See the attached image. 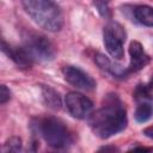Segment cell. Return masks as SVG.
<instances>
[{
  "label": "cell",
  "instance_id": "1",
  "mask_svg": "<svg viewBox=\"0 0 153 153\" xmlns=\"http://www.w3.org/2000/svg\"><path fill=\"white\" fill-rule=\"evenodd\" d=\"M87 118L90 128L100 139H109L118 134L128 124L126 106L115 93L108 94L102 106L91 112Z\"/></svg>",
  "mask_w": 153,
  "mask_h": 153
},
{
  "label": "cell",
  "instance_id": "2",
  "mask_svg": "<svg viewBox=\"0 0 153 153\" xmlns=\"http://www.w3.org/2000/svg\"><path fill=\"white\" fill-rule=\"evenodd\" d=\"M25 12L42 29L56 32L63 26V14L54 0H20Z\"/></svg>",
  "mask_w": 153,
  "mask_h": 153
},
{
  "label": "cell",
  "instance_id": "3",
  "mask_svg": "<svg viewBox=\"0 0 153 153\" xmlns=\"http://www.w3.org/2000/svg\"><path fill=\"white\" fill-rule=\"evenodd\" d=\"M36 131L44 139V141L53 148L63 149L73 143V136L62 121L54 116H47L37 120L32 124Z\"/></svg>",
  "mask_w": 153,
  "mask_h": 153
},
{
  "label": "cell",
  "instance_id": "4",
  "mask_svg": "<svg viewBox=\"0 0 153 153\" xmlns=\"http://www.w3.org/2000/svg\"><path fill=\"white\" fill-rule=\"evenodd\" d=\"M23 47L30 54L33 61L38 62H47L54 59L55 50L50 41L37 32H27L24 36V44Z\"/></svg>",
  "mask_w": 153,
  "mask_h": 153
},
{
  "label": "cell",
  "instance_id": "5",
  "mask_svg": "<svg viewBox=\"0 0 153 153\" xmlns=\"http://www.w3.org/2000/svg\"><path fill=\"white\" fill-rule=\"evenodd\" d=\"M127 33L123 26L116 22L109 23L103 31V42L106 51L115 60H122L124 56L123 43L126 41Z\"/></svg>",
  "mask_w": 153,
  "mask_h": 153
},
{
  "label": "cell",
  "instance_id": "6",
  "mask_svg": "<svg viewBox=\"0 0 153 153\" xmlns=\"http://www.w3.org/2000/svg\"><path fill=\"white\" fill-rule=\"evenodd\" d=\"M65 104L68 112L74 118H78V120L87 118L93 110L92 100L79 92L67 93L65 97Z\"/></svg>",
  "mask_w": 153,
  "mask_h": 153
},
{
  "label": "cell",
  "instance_id": "7",
  "mask_svg": "<svg viewBox=\"0 0 153 153\" xmlns=\"http://www.w3.org/2000/svg\"><path fill=\"white\" fill-rule=\"evenodd\" d=\"M62 72H63L65 80L76 88L85 90V91H92L97 87L96 80L90 74L80 69L79 67L66 66Z\"/></svg>",
  "mask_w": 153,
  "mask_h": 153
},
{
  "label": "cell",
  "instance_id": "8",
  "mask_svg": "<svg viewBox=\"0 0 153 153\" xmlns=\"http://www.w3.org/2000/svg\"><path fill=\"white\" fill-rule=\"evenodd\" d=\"M1 49L20 69H30L35 62L24 47H12L2 39Z\"/></svg>",
  "mask_w": 153,
  "mask_h": 153
},
{
  "label": "cell",
  "instance_id": "9",
  "mask_svg": "<svg viewBox=\"0 0 153 153\" xmlns=\"http://www.w3.org/2000/svg\"><path fill=\"white\" fill-rule=\"evenodd\" d=\"M129 55H130V62L128 66L129 73H135L141 71L143 67H146L149 63V56L145 53L143 47L140 42L133 41L129 44Z\"/></svg>",
  "mask_w": 153,
  "mask_h": 153
},
{
  "label": "cell",
  "instance_id": "10",
  "mask_svg": "<svg viewBox=\"0 0 153 153\" xmlns=\"http://www.w3.org/2000/svg\"><path fill=\"white\" fill-rule=\"evenodd\" d=\"M94 61L102 71L111 74L114 78L123 79V78L128 76V74H129L128 68H123L121 65H118L116 62H112L109 57H106L103 54H97L96 57H94Z\"/></svg>",
  "mask_w": 153,
  "mask_h": 153
},
{
  "label": "cell",
  "instance_id": "11",
  "mask_svg": "<svg viewBox=\"0 0 153 153\" xmlns=\"http://www.w3.org/2000/svg\"><path fill=\"white\" fill-rule=\"evenodd\" d=\"M41 93H42V98L44 104L51 109V110H60L62 106V100L60 94L57 93V91H55L53 87L47 86V85H42L41 86Z\"/></svg>",
  "mask_w": 153,
  "mask_h": 153
},
{
  "label": "cell",
  "instance_id": "12",
  "mask_svg": "<svg viewBox=\"0 0 153 153\" xmlns=\"http://www.w3.org/2000/svg\"><path fill=\"white\" fill-rule=\"evenodd\" d=\"M133 14L140 24L153 27V7L148 5H137L133 10Z\"/></svg>",
  "mask_w": 153,
  "mask_h": 153
},
{
  "label": "cell",
  "instance_id": "13",
  "mask_svg": "<svg viewBox=\"0 0 153 153\" xmlns=\"http://www.w3.org/2000/svg\"><path fill=\"white\" fill-rule=\"evenodd\" d=\"M153 115V106L151 103L148 102H142L137 105L136 110H135V114H134V117L136 120V122L139 123H145L147 122Z\"/></svg>",
  "mask_w": 153,
  "mask_h": 153
},
{
  "label": "cell",
  "instance_id": "14",
  "mask_svg": "<svg viewBox=\"0 0 153 153\" xmlns=\"http://www.w3.org/2000/svg\"><path fill=\"white\" fill-rule=\"evenodd\" d=\"M93 5H94L96 10L98 11V13L103 18L111 19L112 11H111V6H110V0H93Z\"/></svg>",
  "mask_w": 153,
  "mask_h": 153
},
{
  "label": "cell",
  "instance_id": "15",
  "mask_svg": "<svg viewBox=\"0 0 153 153\" xmlns=\"http://www.w3.org/2000/svg\"><path fill=\"white\" fill-rule=\"evenodd\" d=\"M22 139L18 137V136H11L8 137L4 146H2V152L5 153H10V152H19L22 149Z\"/></svg>",
  "mask_w": 153,
  "mask_h": 153
},
{
  "label": "cell",
  "instance_id": "16",
  "mask_svg": "<svg viewBox=\"0 0 153 153\" xmlns=\"http://www.w3.org/2000/svg\"><path fill=\"white\" fill-rule=\"evenodd\" d=\"M11 98V91L7 88L6 85H1L0 87V104L7 103V100Z\"/></svg>",
  "mask_w": 153,
  "mask_h": 153
},
{
  "label": "cell",
  "instance_id": "17",
  "mask_svg": "<svg viewBox=\"0 0 153 153\" xmlns=\"http://www.w3.org/2000/svg\"><path fill=\"white\" fill-rule=\"evenodd\" d=\"M142 133H143L145 136H147V137H149V139H153V126L147 127L146 129H143Z\"/></svg>",
  "mask_w": 153,
  "mask_h": 153
},
{
  "label": "cell",
  "instance_id": "18",
  "mask_svg": "<svg viewBox=\"0 0 153 153\" xmlns=\"http://www.w3.org/2000/svg\"><path fill=\"white\" fill-rule=\"evenodd\" d=\"M131 151H143V152H149V151H153V147H133Z\"/></svg>",
  "mask_w": 153,
  "mask_h": 153
},
{
  "label": "cell",
  "instance_id": "19",
  "mask_svg": "<svg viewBox=\"0 0 153 153\" xmlns=\"http://www.w3.org/2000/svg\"><path fill=\"white\" fill-rule=\"evenodd\" d=\"M145 86H146V88H147L149 92H151V91H153V75H152V78H151V80H149Z\"/></svg>",
  "mask_w": 153,
  "mask_h": 153
},
{
  "label": "cell",
  "instance_id": "20",
  "mask_svg": "<svg viewBox=\"0 0 153 153\" xmlns=\"http://www.w3.org/2000/svg\"><path fill=\"white\" fill-rule=\"evenodd\" d=\"M99 151H105L106 152V151H118V149L116 147H102Z\"/></svg>",
  "mask_w": 153,
  "mask_h": 153
}]
</instances>
